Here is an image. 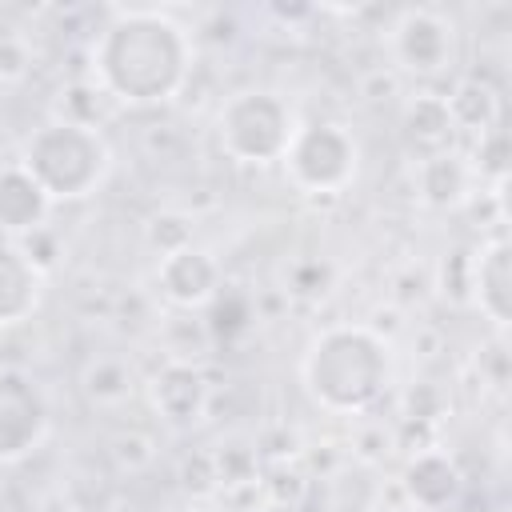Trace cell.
<instances>
[{"instance_id":"5bb4252c","label":"cell","mask_w":512,"mask_h":512,"mask_svg":"<svg viewBox=\"0 0 512 512\" xmlns=\"http://www.w3.org/2000/svg\"><path fill=\"white\" fill-rule=\"evenodd\" d=\"M472 176L476 168L460 156V152H436V156H420L416 164V192L428 208L436 212H452L460 204L472 200Z\"/></svg>"},{"instance_id":"9a60e30c","label":"cell","mask_w":512,"mask_h":512,"mask_svg":"<svg viewBox=\"0 0 512 512\" xmlns=\"http://www.w3.org/2000/svg\"><path fill=\"white\" fill-rule=\"evenodd\" d=\"M400 124H404V140L412 148H420L424 156H436V152H448L452 148L456 124H452L448 100L440 92H416V96H408V104L400 112Z\"/></svg>"},{"instance_id":"3957f363","label":"cell","mask_w":512,"mask_h":512,"mask_svg":"<svg viewBox=\"0 0 512 512\" xmlns=\"http://www.w3.org/2000/svg\"><path fill=\"white\" fill-rule=\"evenodd\" d=\"M20 168L44 188L52 204L92 196L112 172V144L104 128L76 124L64 116L44 120L20 144Z\"/></svg>"},{"instance_id":"ba28073f","label":"cell","mask_w":512,"mask_h":512,"mask_svg":"<svg viewBox=\"0 0 512 512\" xmlns=\"http://www.w3.org/2000/svg\"><path fill=\"white\" fill-rule=\"evenodd\" d=\"M156 288L160 296L180 312H200L220 296V264L200 244H188L180 252L160 256L156 264Z\"/></svg>"},{"instance_id":"7c38bea8","label":"cell","mask_w":512,"mask_h":512,"mask_svg":"<svg viewBox=\"0 0 512 512\" xmlns=\"http://www.w3.org/2000/svg\"><path fill=\"white\" fill-rule=\"evenodd\" d=\"M52 208L56 204L20 168V160L0 164V240H24L32 232H44Z\"/></svg>"},{"instance_id":"2e32d148","label":"cell","mask_w":512,"mask_h":512,"mask_svg":"<svg viewBox=\"0 0 512 512\" xmlns=\"http://www.w3.org/2000/svg\"><path fill=\"white\" fill-rule=\"evenodd\" d=\"M444 100H448V112H452L456 132H460V128H464V132H476V136L496 132V124H500V96H496L488 84H480V80H460L452 92H444Z\"/></svg>"},{"instance_id":"6da1fadb","label":"cell","mask_w":512,"mask_h":512,"mask_svg":"<svg viewBox=\"0 0 512 512\" xmlns=\"http://www.w3.org/2000/svg\"><path fill=\"white\" fill-rule=\"evenodd\" d=\"M196 44L180 20L156 8L116 12L92 44V84L104 100L156 108L180 96L192 76Z\"/></svg>"},{"instance_id":"8fae6325","label":"cell","mask_w":512,"mask_h":512,"mask_svg":"<svg viewBox=\"0 0 512 512\" xmlns=\"http://www.w3.org/2000/svg\"><path fill=\"white\" fill-rule=\"evenodd\" d=\"M468 304L492 320V328H508L512 320V244L504 236L484 240L472 252V288Z\"/></svg>"},{"instance_id":"8992f818","label":"cell","mask_w":512,"mask_h":512,"mask_svg":"<svg viewBox=\"0 0 512 512\" xmlns=\"http://www.w3.org/2000/svg\"><path fill=\"white\" fill-rule=\"evenodd\" d=\"M392 68L416 80H436L460 60V28L440 8H404L388 24Z\"/></svg>"},{"instance_id":"ac0fdd59","label":"cell","mask_w":512,"mask_h":512,"mask_svg":"<svg viewBox=\"0 0 512 512\" xmlns=\"http://www.w3.org/2000/svg\"><path fill=\"white\" fill-rule=\"evenodd\" d=\"M144 236H148V244H152L160 256H168V252H180V248L192 244V220H188L184 212H156V216L148 220Z\"/></svg>"},{"instance_id":"ffe728a7","label":"cell","mask_w":512,"mask_h":512,"mask_svg":"<svg viewBox=\"0 0 512 512\" xmlns=\"http://www.w3.org/2000/svg\"><path fill=\"white\" fill-rule=\"evenodd\" d=\"M28 68H32V52H28V44H24L20 36L4 32V36H0V84H16V80H24Z\"/></svg>"},{"instance_id":"4fadbf2b","label":"cell","mask_w":512,"mask_h":512,"mask_svg":"<svg viewBox=\"0 0 512 512\" xmlns=\"http://www.w3.org/2000/svg\"><path fill=\"white\" fill-rule=\"evenodd\" d=\"M44 272L24 256L16 240H0V328L24 324L40 308Z\"/></svg>"},{"instance_id":"5b68a950","label":"cell","mask_w":512,"mask_h":512,"mask_svg":"<svg viewBox=\"0 0 512 512\" xmlns=\"http://www.w3.org/2000/svg\"><path fill=\"white\" fill-rule=\"evenodd\" d=\"M280 164H284V176L296 192L336 196L360 172V144L336 120H308V124H296Z\"/></svg>"},{"instance_id":"9c48e42d","label":"cell","mask_w":512,"mask_h":512,"mask_svg":"<svg viewBox=\"0 0 512 512\" xmlns=\"http://www.w3.org/2000/svg\"><path fill=\"white\" fill-rule=\"evenodd\" d=\"M400 492L416 512H448L464 496V472L444 448H424L404 460Z\"/></svg>"},{"instance_id":"277c9868","label":"cell","mask_w":512,"mask_h":512,"mask_svg":"<svg viewBox=\"0 0 512 512\" xmlns=\"http://www.w3.org/2000/svg\"><path fill=\"white\" fill-rule=\"evenodd\" d=\"M292 132H296L292 104L272 88H240L216 112L220 152L248 168L280 164Z\"/></svg>"},{"instance_id":"d6986e66","label":"cell","mask_w":512,"mask_h":512,"mask_svg":"<svg viewBox=\"0 0 512 512\" xmlns=\"http://www.w3.org/2000/svg\"><path fill=\"white\" fill-rule=\"evenodd\" d=\"M440 296L452 304H468V288H472V252L468 248H452L440 264Z\"/></svg>"},{"instance_id":"e0dca14e","label":"cell","mask_w":512,"mask_h":512,"mask_svg":"<svg viewBox=\"0 0 512 512\" xmlns=\"http://www.w3.org/2000/svg\"><path fill=\"white\" fill-rule=\"evenodd\" d=\"M80 388H84V396L92 404L116 408L136 392V376L120 356H92L84 364V372H80Z\"/></svg>"},{"instance_id":"52a82bcc","label":"cell","mask_w":512,"mask_h":512,"mask_svg":"<svg viewBox=\"0 0 512 512\" xmlns=\"http://www.w3.org/2000/svg\"><path fill=\"white\" fill-rule=\"evenodd\" d=\"M52 428V404L44 384L12 364H0V464L32 456Z\"/></svg>"},{"instance_id":"30bf717a","label":"cell","mask_w":512,"mask_h":512,"mask_svg":"<svg viewBox=\"0 0 512 512\" xmlns=\"http://www.w3.org/2000/svg\"><path fill=\"white\" fill-rule=\"evenodd\" d=\"M148 400H152V408L160 412V420L184 428V424L204 420L212 392H208V380H204V372H200L196 364H188V360H168V364H160V368L148 376Z\"/></svg>"},{"instance_id":"7a4b0ae2","label":"cell","mask_w":512,"mask_h":512,"mask_svg":"<svg viewBox=\"0 0 512 512\" xmlns=\"http://www.w3.org/2000/svg\"><path fill=\"white\" fill-rule=\"evenodd\" d=\"M300 384L316 408L360 416L376 408L392 384V348L368 324L320 328L300 356Z\"/></svg>"}]
</instances>
